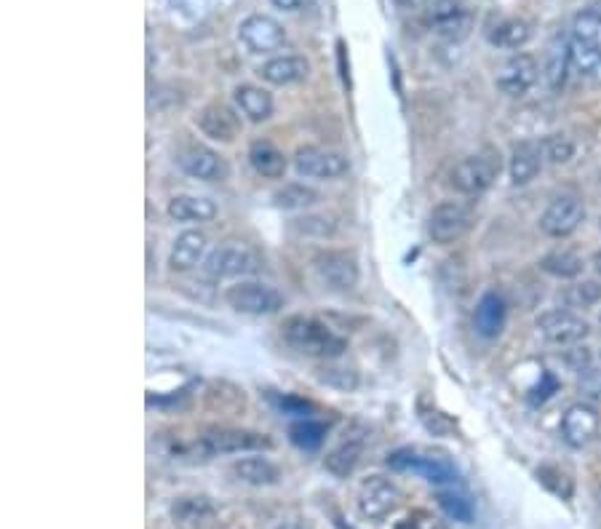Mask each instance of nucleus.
<instances>
[{
	"label": "nucleus",
	"instance_id": "f257e3e1",
	"mask_svg": "<svg viewBox=\"0 0 601 529\" xmlns=\"http://www.w3.org/2000/svg\"><path fill=\"white\" fill-rule=\"evenodd\" d=\"M284 340L289 348H294L302 356L313 359H337L348 350V342L340 334H334L318 318L292 316L284 324Z\"/></svg>",
	"mask_w": 601,
	"mask_h": 529
},
{
	"label": "nucleus",
	"instance_id": "f03ea898",
	"mask_svg": "<svg viewBox=\"0 0 601 529\" xmlns=\"http://www.w3.org/2000/svg\"><path fill=\"white\" fill-rule=\"evenodd\" d=\"M500 166L503 163H500L497 150H481V153L468 155V158L457 163L452 174H449V182L463 196H481V193H487L495 185Z\"/></svg>",
	"mask_w": 601,
	"mask_h": 529
},
{
	"label": "nucleus",
	"instance_id": "7ed1b4c3",
	"mask_svg": "<svg viewBox=\"0 0 601 529\" xmlns=\"http://www.w3.org/2000/svg\"><path fill=\"white\" fill-rule=\"evenodd\" d=\"M225 300L230 308L244 316H273L286 305L284 294L278 292L276 286L262 284V281H241V284L230 286L225 292Z\"/></svg>",
	"mask_w": 601,
	"mask_h": 529
},
{
	"label": "nucleus",
	"instance_id": "20e7f679",
	"mask_svg": "<svg viewBox=\"0 0 601 529\" xmlns=\"http://www.w3.org/2000/svg\"><path fill=\"white\" fill-rule=\"evenodd\" d=\"M388 465L398 473H417L431 484H455L457 468L444 455H425L415 449H398L388 457Z\"/></svg>",
	"mask_w": 601,
	"mask_h": 529
},
{
	"label": "nucleus",
	"instance_id": "39448f33",
	"mask_svg": "<svg viewBox=\"0 0 601 529\" xmlns=\"http://www.w3.org/2000/svg\"><path fill=\"white\" fill-rule=\"evenodd\" d=\"M423 14L428 27L444 41H463L473 27L471 9L460 0H433Z\"/></svg>",
	"mask_w": 601,
	"mask_h": 529
},
{
	"label": "nucleus",
	"instance_id": "423d86ee",
	"mask_svg": "<svg viewBox=\"0 0 601 529\" xmlns=\"http://www.w3.org/2000/svg\"><path fill=\"white\" fill-rule=\"evenodd\" d=\"M473 228V209L460 201H441L428 217V236L433 244H455Z\"/></svg>",
	"mask_w": 601,
	"mask_h": 529
},
{
	"label": "nucleus",
	"instance_id": "0eeeda50",
	"mask_svg": "<svg viewBox=\"0 0 601 529\" xmlns=\"http://www.w3.org/2000/svg\"><path fill=\"white\" fill-rule=\"evenodd\" d=\"M260 257L254 249L244 244H225L217 246L212 252L206 254L204 270L212 278H238V276H252L260 270Z\"/></svg>",
	"mask_w": 601,
	"mask_h": 529
},
{
	"label": "nucleus",
	"instance_id": "6e6552de",
	"mask_svg": "<svg viewBox=\"0 0 601 529\" xmlns=\"http://www.w3.org/2000/svg\"><path fill=\"white\" fill-rule=\"evenodd\" d=\"M273 441L257 431H241V428H225V431L206 433L198 441V452L204 457L217 455H238V452H257V449H270Z\"/></svg>",
	"mask_w": 601,
	"mask_h": 529
},
{
	"label": "nucleus",
	"instance_id": "1a4fd4ad",
	"mask_svg": "<svg viewBox=\"0 0 601 529\" xmlns=\"http://www.w3.org/2000/svg\"><path fill=\"white\" fill-rule=\"evenodd\" d=\"M294 169L300 177H310V180H340L350 171L348 158L326 147H300L294 155Z\"/></svg>",
	"mask_w": 601,
	"mask_h": 529
},
{
	"label": "nucleus",
	"instance_id": "9d476101",
	"mask_svg": "<svg viewBox=\"0 0 601 529\" xmlns=\"http://www.w3.org/2000/svg\"><path fill=\"white\" fill-rule=\"evenodd\" d=\"M316 276L321 278V284H326L332 292H350L358 284V262L350 252H340V249H326V252L316 254L313 260Z\"/></svg>",
	"mask_w": 601,
	"mask_h": 529
},
{
	"label": "nucleus",
	"instance_id": "9b49d317",
	"mask_svg": "<svg viewBox=\"0 0 601 529\" xmlns=\"http://www.w3.org/2000/svg\"><path fill=\"white\" fill-rule=\"evenodd\" d=\"M238 41L244 43V49L249 54H273V51L284 49L286 30L273 17L252 14L238 27Z\"/></svg>",
	"mask_w": 601,
	"mask_h": 529
},
{
	"label": "nucleus",
	"instance_id": "f8f14e48",
	"mask_svg": "<svg viewBox=\"0 0 601 529\" xmlns=\"http://www.w3.org/2000/svg\"><path fill=\"white\" fill-rule=\"evenodd\" d=\"M401 505V489L385 476H369L358 492V511L369 521L388 519Z\"/></svg>",
	"mask_w": 601,
	"mask_h": 529
},
{
	"label": "nucleus",
	"instance_id": "ddd939ff",
	"mask_svg": "<svg viewBox=\"0 0 601 529\" xmlns=\"http://www.w3.org/2000/svg\"><path fill=\"white\" fill-rule=\"evenodd\" d=\"M177 166L185 171L187 177L201 182H220L230 174L228 161L220 153H214L212 147L190 145L177 153Z\"/></svg>",
	"mask_w": 601,
	"mask_h": 529
},
{
	"label": "nucleus",
	"instance_id": "4468645a",
	"mask_svg": "<svg viewBox=\"0 0 601 529\" xmlns=\"http://www.w3.org/2000/svg\"><path fill=\"white\" fill-rule=\"evenodd\" d=\"M537 332L553 345H575V342L588 337L591 326L583 316H577L572 310H548L537 318Z\"/></svg>",
	"mask_w": 601,
	"mask_h": 529
},
{
	"label": "nucleus",
	"instance_id": "2eb2a0df",
	"mask_svg": "<svg viewBox=\"0 0 601 529\" xmlns=\"http://www.w3.org/2000/svg\"><path fill=\"white\" fill-rule=\"evenodd\" d=\"M583 220H585L583 201L575 196H561L545 209L543 220H540V228H543L545 236L567 238L580 228V222Z\"/></svg>",
	"mask_w": 601,
	"mask_h": 529
},
{
	"label": "nucleus",
	"instance_id": "dca6fc26",
	"mask_svg": "<svg viewBox=\"0 0 601 529\" xmlns=\"http://www.w3.org/2000/svg\"><path fill=\"white\" fill-rule=\"evenodd\" d=\"M599 423V412L591 404H585V401L572 404L561 417V439L567 441L572 449L588 447L599 433Z\"/></svg>",
	"mask_w": 601,
	"mask_h": 529
},
{
	"label": "nucleus",
	"instance_id": "f3484780",
	"mask_svg": "<svg viewBox=\"0 0 601 529\" xmlns=\"http://www.w3.org/2000/svg\"><path fill=\"white\" fill-rule=\"evenodd\" d=\"M537 83V62L529 54H516L503 65L497 75V89L505 97H524Z\"/></svg>",
	"mask_w": 601,
	"mask_h": 529
},
{
	"label": "nucleus",
	"instance_id": "a211bd4d",
	"mask_svg": "<svg viewBox=\"0 0 601 529\" xmlns=\"http://www.w3.org/2000/svg\"><path fill=\"white\" fill-rule=\"evenodd\" d=\"M171 521L179 529H204L217 516V508L206 495H182L169 505Z\"/></svg>",
	"mask_w": 601,
	"mask_h": 529
},
{
	"label": "nucleus",
	"instance_id": "6ab92c4d",
	"mask_svg": "<svg viewBox=\"0 0 601 529\" xmlns=\"http://www.w3.org/2000/svg\"><path fill=\"white\" fill-rule=\"evenodd\" d=\"M195 123L214 142H233L241 134V118L225 105L204 107L198 113V118H195Z\"/></svg>",
	"mask_w": 601,
	"mask_h": 529
},
{
	"label": "nucleus",
	"instance_id": "aec40b11",
	"mask_svg": "<svg viewBox=\"0 0 601 529\" xmlns=\"http://www.w3.org/2000/svg\"><path fill=\"white\" fill-rule=\"evenodd\" d=\"M260 75L262 81L273 83V86H292V83H300L308 78L310 65L305 57L286 54V57L268 59V62L260 67Z\"/></svg>",
	"mask_w": 601,
	"mask_h": 529
},
{
	"label": "nucleus",
	"instance_id": "412c9836",
	"mask_svg": "<svg viewBox=\"0 0 601 529\" xmlns=\"http://www.w3.org/2000/svg\"><path fill=\"white\" fill-rule=\"evenodd\" d=\"M206 246H209L206 233H201V230H185V233L174 241V246H171V270H177V273L193 270L198 262L204 260Z\"/></svg>",
	"mask_w": 601,
	"mask_h": 529
},
{
	"label": "nucleus",
	"instance_id": "4be33fe9",
	"mask_svg": "<svg viewBox=\"0 0 601 529\" xmlns=\"http://www.w3.org/2000/svg\"><path fill=\"white\" fill-rule=\"evenodd\" d=\"M364 436H356V433H350L348 439H342L337 447L324 457V468L337 479H348L350 473L356 471L358 460L364 455Z\"/></svg>",
	"mask_w": 601,
	"mask_h": 529
},
{
	"label": "nucleus",
	"instance_id": "5701e85b",
	"mask_svg": "<svg viewBox=\"0 0 601 529\" xmlns=\"http://www.w3.org/2000/svg\"><path fill=\"white\" fill-rule=\"evenodd\" d=\"M505 316H508V308H505V300L497 292H487L476 305V313H473V326L481 337H497L503 332Z\"/></svg>",
	"mask_w": 601,
	"mask_h": 529
},
{
	"label": "nucleus",
	"instance_id": "b1692460",
	"mask_svg": "<svg viewBox=\"0 0 601 529\" xmlns=\"http://www.w3.org/2000/svg\"><path fill=\"white\" fill-rule=\"evenodd\" d=\"M233 476H236L241 484H249V487H273L281 479V471L278 465H273L268 457H241L233 463Z\"/></svg>",
	"mask_w": 601,
	"mask_h": 529
},
{
	"label": "nucleus",
	"instance_id": "393cba45",
	"mask_svg": "<svg viewBox=\"0 0 601 529\" xmlns=\"http://www.w3.org/2000/svg\"><path fill=\"white\" fill-rule=\"evenodd\" d=\"M484 33H487V41L492 43V46H500V49H521V46L529 41L532 27H529V22H524V19L500 17L492 19Z\"/></svg>",
	"mask_w": 601,
	"mask_h": 529
},
{
	"label": "nucleus",
	"instance_id": "a878e982",
	"mask_svg": "<svg viewBox=\"0 0 601 529\" xmlns=\"http://www.w3.org/2000/svg\"><path fill=\"white\" fill-rule=\"evenodd\" d=\"M543 147L537 142H519L511 153V182L513 185H529L543 166Z\"/></svg>",
	"mask_w": 601,
	"mask_h": 529
},
{
	"label": "nucleus",
	"instance_id": "bb28decb",
	"mask_svg": "<svg viewBox=\"0 0 601 529\" xmlns=\"http://www.w3.org/2000/svg\"><path fill=\"white\" fill-rule=\"evenodd\" d=\"M249 163L265 180H281L286 174V166H289L286 155L273 142H268V139L252 142V147H249Z\"/></svg>",
	"mask_w": 601,
	"mask_h": 529
},
{
	"label": "nucleus",
	"instance_id": "cd10ccee",
	"mask_svg": "<svg viewBox=\"0 0 601 529\" xmlns=\"http://www.w3.org/2000/svg\"><path fill=\"white\" fill-rule=\"evenodd\" d=\"M169 217L177 222H209L217 217V204L204 196H174L169 201Z\"/></svg>",
	"mask_w": 601,
	"mask_h": 529
},
{
	"label": "nucleus",
	"instance_id": "c85d7f7f",
	"mask_svg": "<svg viewBox=\"0 0 601 529\" xmlns=\"http://www.w3.org/2000/svg\"><path fill=\"white\" fill-rule=\"evenodd\" d=\"M233 97H236L238 110H241L249 121L262 123L273 115V97H270L265 89H260V86L244 83V86H238Z\"/></svg>",
	"mask_w": 601,
	"mask_h": 529
},
{
	"label": "nucleus",
	"instance_id": "c756f323",
	"mask_svg": "<svg viewBox=\"0 0 601 529\" xmlns=\"http://www.w3.org/2000/svg\"><path fill=\"white\" fill-rule=\"evenodd\" d=\"M572 65V54H569V43L564 38H556V41L548 46L545 51V62H543V75L548 89L559 91L567 81V70Z\"/></svg>",
	"mask_w": 601,
	"mask_h": 529
},
{
	"label": "nucleus",
	"instance_id": "7c9ffc66",
	"mask_svg": "<svg viewBox=\"0 0 601 529\" xmlns=\"http://www.w3.org/2000/svg\"><path fill=\"white\" fill-rule=\"evenodd\" d=\"M318 193L313 188H305L300 182H292V185H284L281 190L273 193V204L284 212H300V209H310V206L318 204Z\"/></svg>",
	"mask_w": 601,
	"mask_h": 529
},
{
	"label": "nucleus",
	"instance_id": "2f4dec72",
	"mask_svg": "<svg viewBox=\"0 0 601 529\" xmlns=\"http://www.w3.org/2000/svg\"><path fill=\"white\" fill-rule=\"evenodd\" d=\"M540 268L556 278H577L583 273V257L572 249H556V252L545 254L540 260Z\"/></svg>",
	"mask_w": 601,
	"mask_h": 529
},
{
	"label": "nucleus",
	"instance_id": "473e14b6",
	"mask_svg": "<svg viewBox=\"0 0 601 529\" xmlns=\"http://www.w3.org/2000/svg\"><path fill=\"white\" fill-rule=\"evenodd\" d=\"M289 439H292L294 447L305 449V452H316V449H321V444H324L326 439V425L305 417L300 423L289 425Z\"/></svg>",
	"mask_w": 601,
	"mask_h": 529
},
{
	"label": "nucleus",
	"instance_id": "72a5a7b5",
	"mask_svg": "<svg viewBox=\"0 0 601 529\" xmlns=\"http://www.w3.org/2000/svg\"><path fill=\"white\" fill-rule=\"evenodd\" d=\"M569 54H572V67L577 73L588 75V78H601V51L596 46L572 38L569 41Z\"/></svg>",
	"mask_w": 601,
	"mask_h": 529
},
{
	"label": "nucleus",
	"instance_id": "f704fd0d",
	"mask_svg": "<svg viewBox=\"0 0 601 529\" xmlns=\"http://www.w3.org/2000/svg\"><path fill=\"white\" fill-rule=\"evenodd\" d=\"M316 380L326 388H334V391L350 393L358 388V375L350 367H321L316 369Z\"/></svg>",
	"mask_w": 601,
	"mask_h": 529
},
{
	"label": "nucleus",
	"instance_id": "c9c22d12",
	"mask_svg": "<svg viewBox=\"0 0 601 529\" xmlns=\"http://www.w3.org/2000/svg\"><path fill=\"white\" fill-rule=\"evenodd\" d=\"M436 500H439L441 511L447 513L449 519L468 524V521H473V516H476V508H473V503L463 492H439Z\"/></svg>",
	"mask_w": 601,
	"mask_h": 529
},
{
	"label": "nucleus",
	"instance_id": "e433bc0d",
	"mask_svg": "<svg viewBox=\"0 0 601 529\" xmlns=\"http://www.w3.org/2000/svg\"><path fill=\"white\" fill-rule=\"evenodd\" d=\"M572 38L591 43V46H596V49L601 51V11L588 9L583 11V14H577Z\"/></svg>",
	"mask_w": 601,
	"mask_h": 529
},
{
	"label": "nucleus",
	"instance_id": "4c0bfd02",
	"mask_svg": "<svg viewBox=\"0 0 601 529\" xmlns=\"http://www.w3.org/2000/svg\"><path fill=\"white\" fill-rule=\"evenodd\" d=\"M537 479L543 487H548L556 497L561 500H569L572 497V481H569L567 473H561L559 468H553V465H543L540 471H537Z\"/></svg>",
	"mask_w": 601,
	"mask_h": 529
},
{
	"label": "nucleus",
	"instance_id": "58836bf2",
	"mask_svg": "<svg viewBox=\"0 0 601 529\" xmlns=\"http://www.w3.org/2000/svg\"><path fill=\"white\" fill-rule=\"evenodd\" d=\"M564 300L572 308H591V305H596L601 300V286L596 281H583V284L569 286Z\"/></svg>",
	"mask_w": 601,
	"mask_h": 529
},
{
	"label": "nucleus",
	"instance_id": "ea45409f",
	"mask_svg": "<svg viewBox=\"0 0 601 529\" xmlns=\"http://www.w3.org/2000/svg\"><path fill=\"white\" fill-rule=\"evenodd\" d=\"M540 147H543V155L551 163H567L575 155V145H572V139L567 134H551V137L543 139Z\"/></svg>",
	"mask_w": 601,
	"mask_h": 529
},
{
	"label": "nucleus",
	"instance_id": "a19ab883",
	"mask_svg": "<svg viewBox=\"0 0 601 529\" xmlns=\"http://www.w3.org/2000/svg\"><path fill=\"white\" fill-rule=\"evenodd\" d=\"M420 420H423V425L433 433V436H452V433L457 431L455 420H449V417L441 415V412H425L423 409Z\"/></svg>",
	"mask_w": 601,
	"mask_h": 529
},
{
	"label": "nucleus",
	"instance_id": "79ce46f5",
	"mask_svg": "<svg viewBox=\"0 0 601 529\" xmlns=\"http://www.w3.org/2000/svg\"><path fill=\"white\" fill-rule=\"evenodd\" d=\"M171 9L187 19H204L212 11V0H171Z\"/></svg>",
	"mask_w": 601,
	"mask_h": 529
},
{
	"label": "nucleus",
	"instance_id": "37998d69",
	"mask_svg": "<svg viewBox=\"0 0 601 529\" xmlns=\"http://www.w3.org/2000/svg\"><path fill=\"white\" fill-rule=\"evenodd\" d=\"M270 404L278 409V412H284V415H297L305 417L310 412V404L302 399H294V396H270Z\"/></svg>",
	"mask_w": 601,
	"mask_h": 529
},
{
	"label": "nucleus",
	"instance_id": "c03bdc74",
	"mask_svg": "<svg viewBox=\"0 0 601 529\" xmlns=\"http://www.w3.org/2000/svg\"><path fill=\"white\" fill-rule=\"evenodd\" d=\"M580 393H583L585 399L591 401H601V372L599 369H583V375H580Z\"/></svg>",
	"mask_w": 601,
	"mask_h": 529
},
{
	"label": "nucleus",
	"instance_id": "a18cd8bd",
	"mask_svg": "<svg viewBox=\"0 0 601 529\" xmlns=\"http://www.w3.org/2000/svg\"><path fill=\"white\" fill-rule=\"evenodd\" d=\"M294 228L300 230V233H313L316 230L318 236H326V233H332V222L326 220V217H305V220H297Z\"/></svg>",
	"mask_w": 601,
	"mask_h": 529
},
{
	"label": "nucleus",
	"instance_id": "49530a36",
	"mask_svg": "<svg viewBox=\"0 0 601 529\" xmlns=\"http://www.w3.org/2000/svg\"><path fill=\"white\" fill-rule=\"evenodd\" d=\"M401 529H441L439 519H433L431 513L425 511H417L412 513L404 524H401Z\"/></svg>",
	"mask_w": 601,
	"mask_h": 529
},
{
	"label": "nucleus",
	"instance_id": "de8ad7c7",
	"mask_svg": "<svg viewBox=\"0 0 601 529\" xmlns=\"http://www.w3.org/2000/svg\"><path fill=\"white\" fill-rule=\"evenodd\" d=\"M433 0H396V6L401 11H425Z\"/></svg>",
	"mask_w": 601,
	"mask_h": 529
},
{
	"label": "nucleus",
	"instance_id": "09e8293b",
	"mask_svg": "<svg viewBox=\"0 0 601 529\" xmlns=\"http://www.w3.org/2000/svg\"><path fill=\"white\" fill-rule=\"evenodd\" d=\"M270 3L284 11H302L305 6H310V0H270Z\"/></svg>",
	"mask_w": 601,
	"mask_h": 529
},
{
	"label": "nucleus",
	"instance_id": "8fccbe9b",
	"mask_svg": "<svg viewBox=\"0 0 601 529\" xmlns=\"http://www.w3.org/2000/svg\"><path fill=\"white\" fill-rule=\"evenodd\" d=\"M276 529H310L308 524H300V521H286V524H278Z\"/></svg>",
	"mask_w": 601,
	"mask_h": 529
},
{
	"label": "nucleus",
	"instance_id": "3c124183",
	"mask_svg": "<svg viewBox=\"0 0 601 529\" xmlns=\"http://www.w3.org/2000/svg\"><path fill=\"white\" fill-rule=\"evenodd\" d=\"M334 527H337V529H356V527H350V524H345V519H340V516H334Z\"/></svg>",
	"mask_w": 601,
	"mask_h": 529
},
{
	"label": "nucleus",
	"instance_id": "603ef678",
	"mask_svg": "<svg viewBox=\"0 0 601 529\" xmlns=\"http://www.w3.org/2000/svg\"><path fill=\"white\" fill-rule=\"evenodd\" d=\"M593 268H596V273H601V252L593 254Z\"/></svg>",
	"mask_w": 601,
	"mask_h": 529
}]
</instances>
